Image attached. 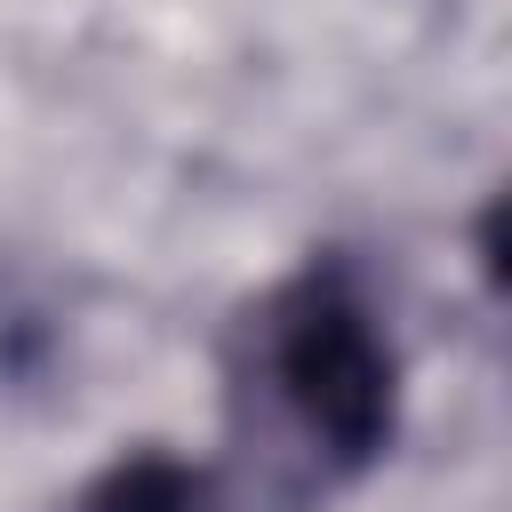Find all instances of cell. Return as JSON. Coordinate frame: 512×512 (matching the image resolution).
I'll return each instance as SVG.
<instances>
[{
    "label": "cell",
    "mask_w": 512,
    "mask_h": 512,
    "mask_svg": "<svg viewBox=\"0 0 512 512\" xmlns=\"http://www.w3.org/2000/svg\"><path fill=\"white\" fill-rule=\"evenodd\" d=\"M72 512H296V496L264 488L240 464H208V456H176V448H128L120 464H104Z\"/></svg>",
    "instance_id": "2"
},
{
    "label": "cell",
    "mask_w": 512,
    "mask_h": 512,
    "mask_svg": "<svg viewBox=\"0 0 512 512\" xmlns=\"http://www.w3.org/2000/svg\"><path fill=\"white\" fill-rule=\"evenodd\" d=\"M216 368L232 464L280 496L360 480L400 432V344L344 248H320L256 288L232 312Z\"/></svg>",
    "instance_id": "1"
}]
</instances>
